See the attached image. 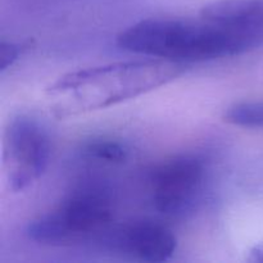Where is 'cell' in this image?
<instances>
[{
	"label": "cell",
	"instance_id": "obj_1",
	"mask_svg": "<svg viewBox=\"0 0 263 263\" xmlns=\"http://www.w3.org/2000/svg\"><path fill=\"white\" fill-rule=\"evenodd\" d=\"M261 41L248 31L207 20H145L126 28L117 37L123 50L176 63L234 55Z\"/></svg>",
	"mask_w": 263,
	"mask_h": 263
},
{
	"label": "cell",
	"instance_id": "obj_2",
	"mask_svg": "<svg viewBox=\"0 0 263 263\" xmlns=\"http://www.w3.org/2000/svg\"><path fill=\"white\" fill-rule=\"evenodd\" d=\"M181 71L182 63L163 59L120 62L64 74L48 92L61 99L54 107L55 116L68 117L138 97L176 79Z\"/></svg>",
	"mask_w": 263,
	"mask_h": 263
},
{
	"label": "cell",
	"instance_id": "obj_3",
	"mask_svg": "<svg viewBox=\"0 0 263 263\" xmlns=\"http://www.w3.org/2000/svg\"><path fill=\"white\" fill-rule=\"evenodd\" d=\"M112 220L109 195L98 187H85L74 192L53 212L32 221L27 228V236L49 246L82 243L104 238Z\"/></svg>",
	"mask_w": 263,
	"mask_h": 263
},
{
	"label": "cell",
	"instance_id": "obj_4",
	"mask_svg": "<svg viewBox=\"0 0 263 263\" xmlns=\"http://www.w3.org/2000/svg\"><path fill=\"white\" fill-rule=\"evenodd\" d=\"M49 157L50 140L45 128L27 116L14 118L5 136V161L12 189L22 192L35 182L48 167Z\"/></svg>",
	"mask_w": 263,
	"mask_h": 263
},
{
	"label": "cell",
	"instance_id": "obj_5",
	"mask_svg": "<svg viewBox=\"0 0 263 263\" xmlns=\"http://www.w3.org/2000/svg\"><path fill=\"white\" fill-rule=\"evenodd\" d=\"M203 179V164L192 156L162 162L151 175L153 202L162 213H177L192 202Z\"/></svg>",
	"mask_w": 263,
	"mask_h": 263
},
{
	"label": "cell",
	"instance_id": "obj_6",
	"mask_svg": "<svg viewBox=\"0 0 263 263\" xmlns=\"http://www.w3.org/2000/svg\"><path fill=\"white\" fill-rule=\"evenodd\" d=\"M105 243L146 262H163L171 258L177 241L171 230L154 222H136L109 229L103 238Z\"/></svg>",
	"mask_w": 263,
	"mask_h": 263
},
{
	"label": "cell",
	"instance_id": "obj_7",
	"mask_svg": "<svg viewBox=\"0 0 263 263\" xmlns=\"http://www.w3.org/2000/svg\"><path fill=\"white\" fill-rule=\"evenodd\" d=\"M223 120L233 125L263 128V102H241L226 109Z\"/></svg>",
	"mask_w": 263,
	"mask_h": 263
},
{
	"label": "cell",
	"instance_id": "obj_8",
	"mask_svg": "<svg viewBox=\"0 0 263 263\" xmlns=\"http://www.w3.org/2000/svg\"><path fill=\"white\" fill-rule=\"evenodd\" d=\"M84 152L89 157L109 163H121L127 158V151L121 143L107 139H95L85 144Z\"/></svg>",
	"mask_w": 263,
	"mask_h": 263
},
{
	"label": "cell",
	"instance_id": "obj_9",
	"mask_svg": "<svg viewBox=\"0 0 263 263\" xmlns=\"http://www.w3.org/2000/svg\"><path fill=\"white\" fill-rule=\"evenodd\" d=\"M27 46V44H15L2 41V44H0V71L4 72L8 67L12 66L20 58V55Z\"/></svg>",
	"mask_w": 263,
	"mask_h": 263
},
{
	"label": "cell",
	"instance_id": "obj_10",
	"mask_svg": "<svg viewBox=\"0 0 263 263\" xmlns=\"http://www.w3.org/2000/svg\"><path fill=\"white\" fill-rule=\"evenodd\" d=\"M252 259H253V261H261V262H263V248H257L256 249V252H253V253H252Z\"/></svg>",
	"mask_w": 263,
	"mask_h": 263
}]
</instances>
